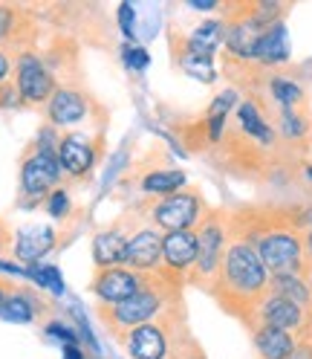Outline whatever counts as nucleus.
Returning a JSON list of instances; mask_svg holds the SVG:
<instances>
[{
  "mask_svg": "<svg viewBox=\"0 0 312 359\" xmlns=\"http://www.w3.org/2000/svg\"><path fill=\"white\" fill-rule=\"evenodd\" d=\"M309 226L312 206L304 203H240L229 209V238L249 243L272 276L298 273L312 281Z\"/></svg>",
  "mask_w": 312,
  "mask_h": 359,
  "instance_id": "1",
  "label": "nucleus"
},
{
  "mask_svg": "<svg viewBox=\"0 0 312 359\" xmlns=\"http://www.w3.org/2000/svg\"><path fill=\"white\" fill-rule=\"evenodd\" d=\"M269 278L272 273L266 269V264L252 246L229 238L226 258H222V266L208 290V296L226 316L237 319L249 330L257 307L269 296Z\"/></svg>",
  "mask_w": 312,
  "mask_h": 359,
  "instance_id": "2",
  "label": "nucleus"
},
{
  "mask_svg": "<svg viewBox=\"0 0 312 359\" xmlns=\"http://www.w3.org/2000/svg\"><path fill=\"white\" fill-rule=\"evenodd\" d=\"M41 24H47L55 35H66L81 47L116 50L113 20L107 18L101 4H76V0H52V4H32Z\"/></svg>",
  "mask_w": 312,
  "mask_h": 359,
  "instance_id": "3",
  "label": "nucleus"
},
{
  "mask_svg": "<svg viewBox=\"0 0 312 359\" xmlns=\"http://www.w3.org/2000/svg\"><path fill=\"white\" fill-rule=\"evenodd\" d=\"M176 302H185V290L171 287L165 278H159V273H156L153 281L145 290H139L136 296H130L127 302L96 304V316H99L101 327L110 333V339L119 345L130 330L148 325L150 319H156L159 313H165Z\"/></svg>",
  "mask_w": 312,
  "mask_h": 359,
  "instance_id": "4",
  "label": "nucleus"
},
{
  "mask_svg": "<svg viewBox=\"0 0 312 359\" xmlns=\"http://www.w3.org/2000/svg\"><path fill=\"white\" fill-rule=\"evenodd\" d=\"M58 133L43 125L38 137L20 154V177H17V203L24 209L43 206L47 197L61 189V165H58Z\"/></svg>",
  "mask_w": 312,
  "mask_h": 359,
  "instance_id": "5",
  "label": "nucleus"
},
{
  "mask_svg": "<svg viewBox=\"0 0 312 359\" xmlns=\"http://www.w3.org/2000/svg\"><path fill=\"white\" fill-rule=\"evenodd\" d=\"M43 114V125L55 130H81V133H104L110 125V107L93 93L90 84H58L52 99L47 102Z\"/></svg>",
  "mask_w": 312,
  "mask_h": 359,
  "instance_id": "6",
  "label": "nucleus"
},
{
  "mask_svg": "<svg viewBox=\"0 0 312 359\" xmlns=\"http://www.w3.org/2000/svg\"><path fill=\"white\" fill-rule=\"evenodd\" d=\"M130 209L145 226H153L162 235H168V232L194 229L199 217H203V212L208 209V203H206V194L199 186H185V189L165 194V197H142Z\"/></svg>",
  "mask_w": 312,
  "mask_h": 359,
  "instance_id": "7",
  "label": "nucleus"
},
{
  "mask_svg": "<svg viewBox=\"0 0 312 359\" xmlns=\"http://www.w3.org/2000/svg\"><path fill=\"white\" fill-rule=\"evenodd\" d=\"M194 235H197V264L188 276V287L208 293L229 250V209L208 206L194 226Z\"/></svg>",
  "mask_w": 312,
  "mask_h": 359,
  "instance_id": "8",
  "label": "nucleus"
},
{
  "mask_svg": "<svg viewBox=\"0 0 312 359\" xmlns=\"http://www.w3.org/2000/svg\"><path fill=\"white\" fill-rule=\"evenodd\" d=\"M58 165L64 189H84L93 183L99 165L107 156V137L104 133H81L64 130L58 133Z\"/></svg>",
  "mask_w": 312,
  "mask_h": 359,
  "instance_id": "9",
  "label": "nucleus"
},
{
  "mask_svg": "<svg viewBox=\"0 0 312 359\" xmlns=\"http://www.w3.org/2000/svg\"><path fill=\"white\" fill-rule=\"evenodd\" d=\"M185 330H191L188 307H185V302H176L165 313H159L156 319H150L148 325L130 330L119 345L127 351L130 359H165L171 353L173 342L180 339Z\"/></svg>",
  "mask_w": 312,
  "mask_h": 359,
  "instance_id": "10",
  "label": "nucleus"
},
{
  "mask_svg": "<svg viewBox=\"0 0 312 359\" xmlns=\"http://www.w3.org/2000/svg\"><path fill=\"white\" fill-rule=\"evenodd\" d=\"M12 81L17 87V96H20V107H29V110H43L47 102L55 93V76L50 73L47 61H43L41 50H29V53H20L15 58V73Z\"/></svg>",
  "mask_w": 312,
  "mask_h": 359,
  "instance_id": "11",
  "label": "nucleus"
},
{
  "mask_svg": "<svg viewBox=\"0 0 312 359\" xmlns=\"http://www.w3.org/2000/svg\"><path fill=\"white\" fill-rule=\"evenodd\" d=\"M41 18L32 9V4H9L0 0V50L12 53L15 58L20 53L38 50L41 41Z\"/></svg>",
  "mask_w": 312,
  "mask_h": 359,
  "instance_id": "12",
  "label": "nucleus"
},
{
  "mask_svg": "<svg viewBox=\"0 0 312 359\" xmlns=\"http://www.w3.org/2000/svg\"><path fill=\"white\" fill-rule=\"evenodd\" d=\"M145 223L133 215V209L122 212L113 223H107L104 229L93 235V264L96 269L104 266H125V252H127V241Z\"/></svg>",
  "mask_w": 312,
  "mask_h": 359,
  "instance_id": "13",
  "label": "nucleus"
},
{
  "mask_svg": "<svg viewBox=\"0 0 312 359\" xmlns=\"http://www.w3.org/2000/svg\"><path fill=\"white\" fill-rule=\"evenodd\" d=\"M156 273H133L127 266H104L96 269L90 278V293L96 304H119L127 302L130 296H136L139 290H145L153 281Z\"/></svg>",
  "mask_w": 312,
  "mask_h": 359,
  "instance_id": "14",
  "label": "nucleus"
},
{
  "mask_svg": "<svg viewBox=\"0 0 312 359\" xmlns=\"http://www.w3.org/2000/svg\"><path fill=\"white\" fill-rule=\"evenodd\" d=\"M194 264H197V235H194V229L162 235V266H159V278H165L176 290H185Z\"/></svg>",
  "mask_w": 312,
  "mask_h": 359,
  "instance_id": "15",
  "label": "nucleus"
},
{
  "mask_svg": "<svg viewBox=\"0 0 312 359\" xmlns=\"http://www.w3.org/2000/svg\"><path fill=\"white\" fill-rule=\"evenodd\" d=\"M50 316H52V302L32 287L15 284L6 302L0 304V319L15 325H32L35 319H50Z\"/></svg>",
  "mask_w": 312,
  "mask_h": 359,
  "instance_id": "16",
  "label": "nucleus"
},
{
  "mask_svg": "<svg viewBox=\"0 0 312 359\" xmlns=\"http://www.w3.org/2000/svg\"><path fill=\"white\" fill-rule=\"evenodd\" d=\"M136 189L145 194V197H165V194H173L188 186V177L185 171L180 168H171L165 154H159L156 163H148V165H136Z\"/></svg>",
  "mask_w": 312,
  "mask_h": 359,
  "instance_id": "17",
  "label": "nucleus"
},
{
  "mask_svg": "<svg viewBox=\"0 0 312 359\" xmlns=\"http://www.w3.org/2000/svg\"><path fill=\"white\" fill-rule=\"evenodd\" d=\"M125 266L133 273H159L162 266V232L153 226H139L127 241Z\"/></svg>",
  "mask_w": 312,
  "mask_h": 359,
  "instance_id": "18",
  "label": "nucleus"
},
{
  "mask_svg": "<svg viewBox=\"0 0 312 359\" xmlns=\"http://www.w3.org/2000/svg\"><path fill=\"white\" fill-rule=\"evenodd\" d=\"M304 322H306V310L301 304L289 302L283 296L269 293V296L263 299V304L257 307L249 333L255 327H278V330H286V333H298L304 327Z\"/></svg>",
  "mask_w": 312,
  "mask_h": 359,
  "instance_id": "19",
  "label": "nucleus"
},
{
  "mask_svg": "<svg viewBox=\"0 0 312 359\" xmlns=\"http://www.w3.org/2000/svg\"><path fill=\"white\" fill-rule=\"evenodd\" d=\"M61 250V235L52 226H24L15 235V258L35 266L43 255Z\"/></svg>",
  "mask_w": 312,
  "mask_h": 359,
  "instance_id": "20",
  "label": "nucleus"
},
{
  "mask_svg": "<svg viewBox=\"0 0 312 359\" xmlns=\"http://www.w3.org/2000/svg\"><path fill=\"white\" fill-rule=\"evenodd\" d=\"M168 50H171V61L180 67V70L197 81H206L211 84L217 79V70H214V61L211 58H199V55H191L185 50V32L171 27L168 29Z\"/></svg>",
  "mask_w": 312,
  "mask_h": 359,
  "instance_id": "21",
  "label": "nucleus"
},
{
  "mask_svg": "<svg viewBox=\"0 0 312 359\" xmlns=\"http://www.w3.org/2000/svg\"><path fill=\"white\" fill-rule=\"evenodd\" d=\"M252 345H255L257 359H292L298 351L295 333H286L278 327H255Z\"/></svg>",
  "mask_w": 312,
  "mask_h": 359,
  "instance_id": "22",
  "label": "nucleus"
},
{
  "mask_svg": "<svg viewBox=\"0 0 312 359\" xmlns=\"http://www.w3.org/2000/svg\"><path fill=\"white\" fill-rule=\"evenodd\" d=\"M222 41H226V27H222V20L220 18H206L191 35H185V50L191 55L214 61V53L222 50Z\"/></svg>",
  "mask_w": 312,
  "mask_h": 359,
  "instance_id": "23",
  "label": "nucleus"
},
{
  "mask_svg": "<svg viewBox=\"0 0 312 359\" xmlns=\"http://www.w3.org/2000/svg\"><path fill=\"white\" fill-rule=\"evenodd\" d=\"M255 61L269 67V70H278V67L289 64V35H286V24H278L272 29H266L257 41L255 50Z\"/></svg>",
  "mask_w": 312,
  "mask_h": 359,
  "instance_id": "24",
  "label": "nucleus"
},
{
  "mask_svg": "<svg viewBox=\"0 0 312 359\" xmlns=\"http://www.w3.org/2000/svg\"><path fill=\"white\" fill-rule=\"evenodd\" d=\"M269 293L283 296L289 302L301 304L304 310H309V304H312V281H306L298 273H281V276L269 278Z\"/></svg>",
  "mask_w": 312,
  "mask_h": 359,
  "instance_id": "25",
  "label": "nucleus"
},
{
  "mask_svg": "<svg viewBox=\"0 0 312 359\" xmlns=\"http://www.w3.org/2000/svg\"><path fill=\"white\" fill-rule=\"evenodd\" d=\"M43 209H47L55 220L61 223H70L73 217H78V209H73V200H70V191H66L64 186L55 189L50 197H47V203H43Z\"/></svg>",
  "mask_w": 312,
  "mask_h": 359,
  "instance_id": "26",
  "label": "nucleus"
},
{
  "mask_svg": "<svg viewBox=\"0 0 312 359\" xmlns=\"http://www.w3.org/2000/svg\"><path fill=\"white\" fill-rule=\"evenodd\" d=\"M27 276L41 287V290H50V293L55 296H64V281H61V273H58V266H27Z\"/></svg>",
  "mask_w": 312,
  "mask_h": 359,
  "instance_id": "27",
  "label": "nucleus"
},
{
  "mask_svg": "<svg viewBox=\"0 0 312 359\" xmlns=\"http://www.w3.org/2000/svg\"><path fill=\"white\" fill-rule=\"evenodd\" d=\"M165 359H208V353H206L203 345H199L194 330H185L180 339L173 342V348H171V353Z\"/></svg>",
  "mask_w": 312,
  "mask_h": 359,
  "instance_id": "28",
  "label": "nucleus"
},
{
  "mask_svg": "<svg viewBox=\"0 0 312 359\" xmlns=\"http://www.w3.org/2000/svg\"><path fill=\"white\" fill-rule=\"evenodd\" d=\"M116 20H119V29L127 38V43H136V9H133V4H119Z\"/></svg>",
  "mask_w": 312,
  "mask_h": 359,
  "instance_id": "29",
  "label": "nucleus"
},
{
  "mask_svg": "<svg viewBox=\"0 0 312 359\" xmlns=\"http://www.w3.org/2000/svg\"><path fill=\"white\" fill-rule=\"evenodd\" d=\"M122 58H125V64L130 67V70H145V67L150 64V55L142 47H136V43H125V47H122Z\"/></svg>",
  "mask_w": 312,
  "mask_h": 359,
  "instance_id": "30",
  "label": "nucleus"
},
{
  "mask_svg": "<svg viewBox=\"0 0 312 359\" xmlns=\"http://www.w3.org/2000/svg\"><path fill=\"white\" fill-rule=\"evenodd\" d=\"M15 229H12V223L0 215V252H12L15 250Z\"/></svg>",
  "mask_w": 312,
  "mask_h": 359,
  "instance_id": "31",
  "label": "nucleus"
},
{
  "mask_svg": "<svg viewBox=\"0 0 312 359\" xmlns=\"http://www.w3.org/2000/svg\"><path fill=\"white\" fill-rule=\"evenodd\" d=\"M47 333H50V336H58L64 345H81V342H78V336H76L70 327H64L61 322H50V325H47Z\"/></svg>",
  "mask_w": 312,
  "mask_h": 359,
  "instance_id": "32",
  "label": "nucleus"
},
{
  "mask_svg": "<svg viewBox=\"0 0 312 359\" xmlns=\"http://www.w3.org/2000/svg\"><path fill=\"white\" fill-rule=\"evenodd\" d=\"M12 73H15V55L0 50V84L12 81Z\"/></svg>",
  "mask_w": 312,
  "mask_h": 359,
  "instance_id": "33",
  "label": "nucleus"
},
{
  "mask_svg": "<svg viewBox=\"0 0 312 359\" xmlns=\"http://www.w3.org/2000/svg\"><path fill=\"white\" fill-rule=\"evenodd\" d=\"M64 359H87L81 345H64Z\"/></svg>",
  "mask_w": 312,
  "mask_h": 359,
  "instance_id": "34",
  "label": "nucleus"
},
{
  "mask_svg": "<svg viewBox=\"0 0 312 359\" xmlns=\"http://www.w3.org/2000/svg\"><path fill=\"white\" fill-rule=\"evenodd\" d=\"M12 290H15V281H12V278H3V276H0V304L6 302V296L12 293Z\"/></svg>",
  "mask_w": 312,
  "mask_h": 359,
  "instance_id": "35",
  "label": "nucleus"
},
{
  "mask_svg": "<svg viewBox=\"0 0 312 359\" xmlns=\"http://www.w3.org/2000/svg\"><path fill=\"white\" fill-rule=\"evenodd\" d=\"M0 269H3V273H12V276H27V269H24V266L9 264V261H0Z\"/></svg>",
  "mask_w": 312,
  "mask_h": 359,
  "instance_id": "36",
  "label": "nucleus"
},
{
  "mask_svg": "<svg viewBox=\"0 0 312 359\" xmlns=\"http://www.w3.org/2000/svg\"><path fill=\"white\" fill-rule=\"evenodd\" d=\"M306 313H312V304H309V310H306Z\"/></svg>",
  "mask_w": 312,
  "mask_h": 359,
  "instance_id": "37",
  "label": "nucleus"
}]
</instances>
